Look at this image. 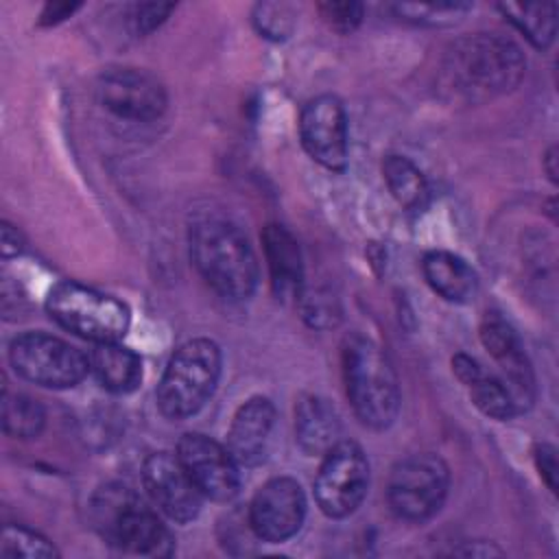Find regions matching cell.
I'll return each instance as SVG.
<instances>
[{
  "label": "cell",
  "instance_id": "cell-1",
  "mask_svg": "<svg viewBox=\"0 0 559 559\" xmlns=\"http://www.w3.org/2000/svg\"><path fill=\"white\" fill-rule=\"evenodd\" d=\"M526 72L520 46L496 33H474L454 39L439 66L443 92L463 103H485L513 92Z\"/></svg>",
  "mask_w": 559,
  "mask_h": 559
},
{
  "label": "cell",
  "instance_id": "cell-2",
  "mask_svg": "<svg viewBox=\"0 0 559 559\" xmlns=\"http://www.w3.org/2000/svg\"><path fill=\"white\" fill-rule=\"evenodd\" d=\"M190 260L214 293L249 299L258 286V258L242 229L221 214H201L188 229Z\"/></svg>",
  "mask_w": 559,
  "mask_h": 559
},
{
  "label": "cell",
  "instance_id": "cell-3",
  "mask_svg": "<svg viewBox=\"0 0 559 559\" xmlns=\"http://www.w3.org/2000/svg\"><path fill=\"white\" fill-rule=\"evenodd\" d=\"M90 520L103 542L116 550L144 557H168L173 533L162 518L127 485L107 483L90 500Z\"/></svg>",
  "mask_w": 559,
  "mask_h": 559
},
{
  "label": "cell",
  "instance_id": "cell-4",
  "mask_svg": "<svg viewBox=\"0 0 559 559\" xmlns=\"http://www.w3.org/2000/svg\"><path fill=\"white\" fill-rule=\"evenodd\" d=\"M345 393L360 424L389 428L400 413V384L386 354L362 334H347L341 345Z\"/></svg>",
  "mask_w": 559,
  "mask_h": 559
},
{
  "label": "cell",
  "instance_id": "cell-5",
  "mask_svg": "<svg viewBox=\"0 0 559 559\" xmlns=\"http://www.w3.org/2000/svg\"><path fill=\"white\" fill-rule=\"evenodd\" d=\"M221 378V349L210 338H192L179 345L157 384L155 397L164 417L188 419L214 395Z\"/></svg>",
  "mask_w": 559,
  "mask_h": 559
},
{
  "label": "cell",
  "instance_id": "cell-6",
  "mask_svg": "<svg viewBox=\"0 0 559 559\" xmlns=\"http://www.w3.org/2000/svg\"><path fill=\"white\" fill-rule=\"evenodd\" d=\"M46 310L61 328L92 343L120 341L131 323L127 304L79 282H59L52 286Z\"/></svg>",
  "mask_w": 559,
  "mask_h": 559
},
{
  "label": "cell",
  "instance_id": "cell-7",
  "mask_svg": "<svg viewBox=\"0 0 559 559\" xmlns=\"http://www.w3.org/2000/svg\"><path fill=\"white\" fill-rule=\"evenodd\" d=\"M450 469L437 454H411L391 467L386 502L391 511L408 522L430 520L445 502Z\"/></svg>",
  "mask_w": 559,
  "mask_h": 559
},
{
  "label": "cell",
  "instance_id": "cell-8",
  "mask_svg": "<svg viewBox=\"0 0 559 559\" xmlns=\"http://www.w3.org/2000/svg\"><path fill=\"white\" fill-rule=\"evenodd\" d=\"M9 362L13 371L46 389L76 386L90 371V358L59 336L24 332L11 341Z\"/></svg>",
  "mask_w": 559,
  "mask_h": 559
},
{
  "label": "cell",
  "instance_id": "cell-9",
  "mask_svg": "<svg viewBox=\"0 0 559 559\" xmlns=\"http://www.w3.org/2000/svg\"><path fill=\"white\" fill-rule=\"evenodd\" d=\"M369 489V461L356 441L341 439L319 465L314 500L328 518H347L365 500Z\"/></svg>",
  "mask_w": 559,
  "mask_h": 559
},
{
  "label": "cell",
  "instance_id": "cell-10",
  "mask_svg": "<svg viewBox=\"0 0 559 559\" xmlns=\"http://www.w3.org/2000/svg\"><path fill=\"white\" fill-rule=\"evenodd\" d=\"M98 100L114 116L151 122L157 120L168 105L164 85L146 70L140 68H109L96 83Z\"/></svg>",
  "mask_w": 559,
  "mask_h": 559
},
{
  "label": "cell",
  "instance_id": "cell-11",
  "mask_svg": "<svg viewBox=\"0 0 559 559\" xmlns=\"http://www.w3.org/2000/svg\"><path fill=\"white\" fill-rule=\"evenodd\" d=\"M306 518V496L301 485L288 476L269 478L253 496L247 520L258 539L282 544L297 535Z\"/></svg>",
  "mask_w": 559,
  "mask_h": 559
},
{
  "label": "cell",
  "instance_id": "cell-12",
  "mask_svg": "<svg viewBox=\"0 0 559 559\" xmlns=\"http://www.w3.org/2000/svg\"><path fill=\"white\" fill-rule=\"evenodd\" d=\"M177 456L199 491L216 502H229L240 491V465L218 441L203 432H186L177 443Z\"/></svg>",
  "mask_w": 559,
  "mask_h": 559
},
{
  "label": "cell",
  "instance_id": "cell-13",
  "mask_svg": "<svg viewBox=\"0 0 559 559\" xmlns=\"http://www.w3.org/2000/svg\"><path fill=\"white\" fill-rule=\"evenodd\" d=\"M299 138L317 164L343 170L347 164V116L343 103L332 94L310 98L299 116Z\"/></svg>",
  "mask_w": 559,
  "mask_h": 559
},
{
  "label": "cell",
  "instance_id": "cell-14",
  "mask_svg": "<svg viewBox=\"0 0 559 559\" xmlns=\"http://www.w3.org/2000/svg\"><path fill=\"white\" fill-rule=\"evenodd\" d=\"M142 483L151 500L173 522H192L201 511L203 493L173 452H153L142 465Z\"/></svg>",
  "mask_w": 559,
  "mask_h": 559
},
{
  "label": "cell",
  "instance_id": "cell-15",
  "mask_svg": "<svg viewBox=\"0 0 559 559\" xmlns=\"http://www.w3.org/2000/svg\"><path fill=\"white\" fill-rule=\"evenodd\" d=\"M478 336L487 354L498 362L502 382L509 389L518 413L526 411L535 400V376L520 336L498 312H487L480 321Z\"/></svg>",
  "mask_w": 559,
  "mask_h": 559
},
{
  "label": "cell",
  "instance_id": "cell-16",
  "mask_svg": "<svg viewBox=\"0 0 559 559\" xmlns=\"http://www.w3.org/2000/svg\"><path fill=\"white\" fill-rule=\"evenodd\" d=\"M275 406L269 397L255 395L238 406L227 430V450L240 467H255L266 459Z\"/></svg>",
  "mask_w": 559,
  "mask_h": 559
},
{
  "label": "cell",
  "instance_id": "cell-17",
  "mask_svg": "<svg viewBox=\"0 0 559 559\" xmlns=\"http://www.w3.org/2000/svg\"><path fill=\"white\" fill-rule=\"evenodd\" d=\"M262 247L271 275V288L277 299H299L304 284V260L295 236L277 223H269L262 231Z\"/></svg>",
  "mask_w": 559,
  "mask_h": 559
},
{
  "label": "cell",
  "instance_id": "cell-18",
  "mask_svg": "<svg viewBox=\"0 0 559 559\" xmlns=\"http://www.w3.org/2000/svg\"><path fill=\"white\" fill-rule=\"evenodd\" d=\"M336 408L321 395H304L295 406V439L308 456H323L341 439Z\"/></svg>",
  "mask_w": 559,
  "mask_h": 559
},
{
  "label": "cell",
  "instance_id": "cell-19",
  "mask_svg": "<svg viewBox=\"0 0 559 559\" xmlns=\"http://www.w3.org/2000/svg\"><path fill=\"white\" fill-rule=\"evenodd\" d=\"M421 271L428 286L445 301L465 304L478 288L474 269L456 253L435 249L421 258Z\"/></svg>",
  "mask_w": 559,
  "mask_h": 559
},
{
  "label": "cell",
  "instance_id": "cell-20",
  "mask_svg": "<svg viewBox=\"0 0 559 559\" xmlns=\"http://www.w3.org/2000/svg\"><path fill=\"white\" fill-rule=\"evenodd\" d=\"M90 369L96 380L111 393L124 395L140 386L142 382V360L140 356L120 345L118 341L94 343L90 352Z\"/></svg>",
  "mask_w": 559,
  "mask_h": 559
},
{
  "label": "cell",
  "instance_id": "cell-21",
  "mask_svg": "<svg viewBox=\"0 0 559 559\" xmlns=\"http://www.w3.org/2000/svg\"><path fill=\"white\" fill-rule=\"evenodd\" d=\"M498 11L535 46L548 48L557 33V4L552 2H502Z\"/></svg>",
  "mask_w": 559,
  "mask_h": 559
},
{
  "label": "cell",
  "instance_id": "cell-22",
  "mask_svg": "<svg viewBox=\"0 0 559 559\" xmlns=\"http://www.w3.org/2000/svg\"><path fill=\"white\" fill-rule=\"evenodd\" d=\"M382 177L393 199L406 210H421L428 203V181L424 173L404 155L382 159Z\"/></svg>",
  "mask_w": 559,
  "mask_h": 559
},
{
  "label": "cell",
  "instance_id": "cell-23",
  "mask_svg": "<svg viewBox=\"0 0 559 559\" xmlns=\"http://www.w3.org/2000/svg\"><path fill=\"white\" fill-rule=\"evenodd\" d=\"M46 426L44 406L26 393H4L2 428L13 439H35Z\"/></svg>",
  "mask_w": 559,
  "mask_h": 559
},
{
  "label": "cell",
  "instance_id": "cell-24",
  "mask_svg": "<svg viewBox=\"0 0 559 559\" xmlns=\"http://www.w3.org/2000/svg\"><path fill=\"white\" fill-rule=\"evenodd\" d=\"M465 386L469 391V397H472L474 406L483 415H487L491 419H498V421H507L513 415H518L515 402H513L509 389L504 386V382L498 376L487 373L485 369H480L469 382H465Z\"/></svg>",
  "mask_w": 559,
  "mask_h": 559
},
{
  "label": "cell",
  "instance_id": "cell-25",
  "mask_svg": "<svg viewBox=\"0 0 559 559\" xmlns=\"http://www.w3.org/2000/svg\"><path fill=\"white\" fill-rule=\"evenodd\" d=\"M397 17L415 22V24H428V26H448L456 22L461 15H465L472 4L467 2H404V4H391Z\"/></svg>",
  "mask_w": 559,
  "mask_h": 559
},
{
  "label": "cell",
  "instance_id": "cell-26",
  "mask_svg": "<svg viewBox=\"0 0 559 559\" xmlns=\"http://www.w3.org/2000/svg\"><path fill=\"white\" fill-rule=\"evenodd\" d=\"M0 555L2 557H28V559H39V557H57V548L39 533L24 528V526H13L7 524L2 528L0 537Z\"/></svg>",
  "mask_w": 559,
  "mask_h": 559
},
{
  "label": "cell",
  "instance_id": "cell-27",
  "mask_svg": "<svg viewBox=\"0 0 559 559\" xmlns=\"http://www.w3.org/2000/svg\"><path fill=\"white\" fill-rule=\"evenodd\" d=\"M253 24L262 37L284 39L293 31V11L286 4L264 2L253 11Z\"/></svg>",
  "mask_w": 559,
  "mask_h": 559
},
{
  "label": "cell",
  "instance_id": "cell-28",
  "mask_svg": "<svg viewBox=\"0 0 559 559\" xmlns=\"http://www.w3.org/2000/svg\"><path fill=\"white\" fill-rule=\"evenodd\" d=\"M319 13L330 28H334L338 33H352L362 22L365 7L360 2H347V0L332 2L330 0V2L319 4Z\"/></svg>",
  "mask_w": 559,
  "mask_h": 559
},
{
  "label": "cell",
  "instance_id": "cell-29",
  "mask_svg": "<svg viewBox=\"0 0 559 559\" xmlns=\"http://www.w3.org/2000/svg\"><path fill=\"white\" fill-rule=\"evenodd\" d=\"M301 299V310L306 321L312 328H332L338 321V308H336V299L330 295H299Z\"/></svg>",
  "mask_w": 559,
  "mask_h": 559
},
{
  "label": "cell",
  "instance_id": "cell-30",
  "mask_svg": "<svg viewBox=\"0 0 559 559\" xmlns=\"http://www.w3.org/2000/svg\"><path fill=\"white\" fill-rule=\"evenodd\" d=\"M175 9V4H162V2H144V4H133L129 22L135 33L144 35L155 31Z\"/></svg>",
  "mask_w": 559,
  "mask_h": 559
},
{
  "label": "cell",
  "instance_id": "cell-31",
  "mask_svg": "<svg viewBox=\"0 0 559 559\" xmlns=\"http://www.w3.org/2000/svg\"><path fill=\"white\" fill-rule=\"evenodd\" d=\"M535 465L539 469L542 480L548 485V489L555 493L557 491V450L550 443H537L535 445Z\"/></svg>",
  "mask_w": 559,
  "mask_h": 559
},
{
  "label": "cell",
  "instance_id": "cell-32",
  "mask_svg": "<svg viewBox=\"0 0 559 559\" xmlns=\"http://www.w3.org/2000/svg\"><path fill=\"white\" fill-rule=\"evenodd\" d=\"M0 249H2L4 260L17 255L24 249V238H22L20 229L7 221L2 223V229H0Z\"/></svg>",
  "mask_w": 559,
  "mask_h": 559
},
{
  "label": "cell",
  "instance_id": "cell-33",
  "mask_svg": "<svg viewBox=\"0 0 559 559\" xmlns=\"http://www.w3.org/2000/svg\"><path fill=\"white\" fill-rule=\"evenodd\" d=\"M76 9L79 4H70V2H48L39 15V24H57L70 17Z\"/></svg>",
  "mask_w": 559,
  "mask_h": 559
},
{
  "label": "cell",
  "instance_id": "cell-34",
  "mask_svg": "<svg viewBox=\"0 0 559 559\" xmlns=\"http://www.w3.org/2000/svg\"><path fill=\"white\" fill-rule=\"evenodd\" d=\"M542 162H544V170H546L548 179H550L552 183H557V146H550V148L546 151V155L542 157Z\"/></svg>",
  "mask_w": 559,
  "mask_h": 559
}]
</instances>
